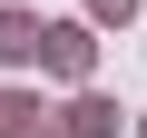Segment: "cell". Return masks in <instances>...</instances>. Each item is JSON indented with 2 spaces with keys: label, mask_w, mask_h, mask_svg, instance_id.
<instances>
[{
  "label": "cell",
  "mask_w": 147,
  "mask_h": 138,
  "mask_svg": "<svg viewBox=\"0 0 147 138\" xmlns=\"http://www.w3.org/2000/svg\"><path fill=\"white\" fill-rule=\"evenodd\" d=\"M88 10H98V20H127V10H137V0H88Z\"/></svg>",
  "instance_id": "2"
},
{
  "label": "cell",
  "mask_w": 147,
  "mask_h": 138,
  "mask_svg": "<svg viewBox=\"0 0 147 138\" xmlns=\"http://www.w3.org/2000/svg\"><path fill=\"white\" fill-rule=\"evenodd\" d=\"M69 128H79V138H108V128H118V109H108V99H79V109H69Z\"/></svg>",
  "instance_id": "1"
}]
</instances>
